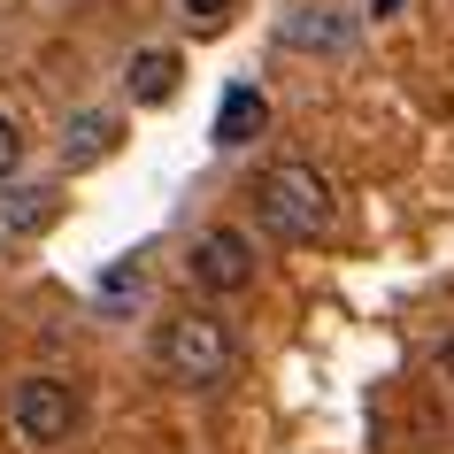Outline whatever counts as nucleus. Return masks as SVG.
Returning <instances> with one entry per match:
<instances>
[{
	"label": "nucleus",
	"mask_w": 454,
	"mask_h": 454,
	"mask_svg": "<svg viewBox=\"0 0 454 454\" xmlns=\"http://www.w3.org/2000/svg\"><path fill=\"white\" fill-rule=\"evenodd\" d=\"M332 177L316 162H270L262 177H254V215H262L270 239H324L332 231Z\"/></svg>",
	"instance_id": "nucleus-1"
},
{
	"label": "nucleus",
	"mask_w": 454,
	"mask_h": 454,
	"mask_svg": "<svg viewBox=\"0 0 454 454\" xmlns=\"http://www.w3.org/2000/svg\"><path fill=\"white\" fill-rule=\"evenodd\" d=\"M116 146H123V116H116V108H77L70 131H62V162L93 169V162H108Z\"/></svg>",
	"instance_id": "nucleus-7"
},
{
	"label": "nucleus",
	"mask_w": 454,
	"mask_h": 454,
	"mask_svg": "<svg viewBox=\"0 0 454 454\" xmlns=\"http://www.w3.org/2000/svg\"><path fill=\"white\" fill-rule=\"evenodd\" d=\"M0 215H8V231H39V223H54V192L16 185L8 200H0Z\"/></svg>",
	"instance_id": "nucleus-9"
},
{
	"label": "nucleus",
	"mask_w": 454,
	"mask_h": 454,
	"mask_svg": "<svg viewBox=\"0 0 454 454\" xmlns=\"http://www.w3.org/2000/svg\"><path fill=\"white\" fill-rule=\"evenodd\" d=\"M278 47H293V54H347L355 47V16L332 8V0H309V8H293L286 24H278Z\"/></svg>",
	"instance_id": "nucleus-5"
},
{
	"label": "nucleus",
	"mask_w": 454,
	"mask_h": 454,
	"mask_svg": "<svg viewBox=\"0 0 454 454\" xmlns=\"http://www.w3.org/2000/svg\"><path fill=\"white\" fill-rule=\"evenodd\" d=\"M177 85H185V54H177V47H139V54H131V70H123V93L139 100V108L177 100Z\"/></svg>",
	"instance_id": "nucleus-6"
},
{
	"label": "nucleus",
	"mask_w": 454,
	"mask_h": 454,
	"mask_svg": "<svg viewBox=\"0 0 454 454\" xmlns=\"http://www.w3.org/2000/svg\"><path fill=\"white\" fill-rule=\"evenodd\" d=\"M177 8H185L192 24H223V16H231V8H239V0H177Z\"/></svg>",
	"instance_id": "nucleus-12"
},
{
	"label": "nucleus",
	"mask_w": 454,
	"mask_h": 454,
	"mask_svg": "<svg viewBox=\"0 0 454 454\" xmlns=\"http://www.w3.org/2000/svg\"><path fill=\"white\" fill-rule=\"evenodd\" d=\"M393 8H401V0H378V8H370V16H393Z\"/></svg>",
	"instance_id": "nucleus-14"
},
{
	"label": "nucleus",
	"mask_w": 454,
	"mask_h": 454,
	"mask_svg": "<svg viewBox=\"0 0 454 454\" xmlns=\"http://www.w3.org/2000/svg\"><path fill=\"white\" fill-rule=\"evenodd\" d=\"M8 424L24 447H70L77 424H85V401H77L70 378H24L8 393Z\"/></svg>",
	"instance_id": "nucleus-3"
},
{
	"label": "nucleus",
	"mask_w": 454,
	"mask_h": 454,
	"mask_svg": "<svg viewBox=\"0 0 454 454\" xmlns=\"http://www.w3.org/2000/svg\"><path fill=\"white\" fill-rule=\"evenodd\" d=\"M185 270H192L200 293H247L254 286V239H247L239 223H208V231L192 239Z\"/></svg>",
	"instance_id": "nucleus-4"
},
{
	"label": "nucleus",
	"mask_w": 454,
	"mask_h": 454,
	"mask_svg": "<svg viewBox=\"0 0 454 454\" xmlns=\"http://www.w3.org/2000/svg\"><path fill=\"white\" fill-rule=\"evenodd\" d=\"M123 301H139V262H116L100 278V309H123Z\"/></svg>",
	"instance_id": "nucleus-10"
},
{
	"label": "nucleus",
	"mask_w": 454,
	"mask_h": 454,
	"mask_svg": "<svg viewBox=\"0 0 454 454\" xmlns=\"http://www.w3.org/2000/svg\"><path fill=\"white\" fill-rule=\"evenodd\" d=\"M24 169V131H16V116H0V185Z\"/></svg>",
	"instance_id": "nucleus-11"
},
{
	"label": "nucleus",
	"mask_w": 454,
	"mask_h": 454,
	"mask_svg": "<svg viewBox=\"0 0 454 454\" xmlns=\"http://www.w3.org/2000/svg\"><path fill=\"white\" fill-rule=\"evenodd\" d=\"M262 123H270V100L254 85H223V100H215V146H247Z\"/></svg>",
	"instance_id": "nucleus-8"
},
{
	"label": "nucleus",
	"mask_w": 454,
	"mask_h": 454,
	"mask_svg": "<svg viewBox=\"0 0 454 454\" xmlns=\"http://www.w3.org/2000/svg\"><path fill=\"white\" fill-rule=\"evenodd\" d=\"M154 362H162V378L192 385V393H208V385H223L231 370H239V339L223 332V316L185 309V316H169V324H162Z\"/></svg>",
	"instance_id": "nucleus-2"
},
{
	"label": "nucleus",
	"mask_w": 454,
	"mask_h": 454,
	"mask_svg": "<svg viewBox=\"0 0 454 454\" xmlns=\"http://www.w3.org/2000/svg\"><path fill=\"white\" fill-rule=\"evenodd\" d=\"M439 378H447V385H454V332H447V339H439Z\"/></svg>",
	"instance_id": "nucleus-13"
}]
</instances>
